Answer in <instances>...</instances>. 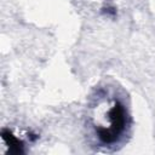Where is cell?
I'll use <instances>...</instances> for the list:
<instances>
[{"label": "cell", "instance_id": "1", "mask_svg": "<svg viewBox=\"0 0 155 155\" xmlns=\"http://www.w3.org/2000/svg\"><path fill=\"white\" fill-rule=\"evenodd\" d=\"M108 127H98L96 130L99 142L104 145L115 143L125 131L127 122V113L124 104H121L120 102H115L108 111Z\"/></svg>", "mask_w": 155, "mask_h": 155}, {"label": "cell", "instance_id": "2", "mask_svg": "<svg viewBox=\"0 0 155 155\" xmlns=\"http://www.w3.org/2000/svg\"><path fill=\"white\" fill-rule=\"evenodd\" d=\"M1 138L2 140L6 143L7 148H8V154L12 155H19L24 153V144L21 139H18L16 136H13L10 130L4 128L1 131Z\"/></svg>", "mask_w": 155, "mask_h": 155}]
</instances>
